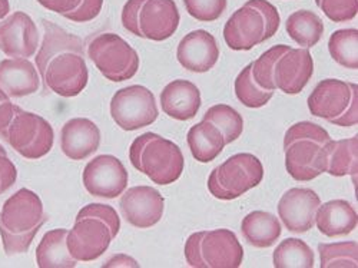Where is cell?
Listing matches in <instances>:
<instances>
[{
	"mask_svg": "<svg viewBox=\"0 0 358 268\" xmlns=\"http://www.w3.org/2000/svg\"><path fill=\"white\" fill-rule=\"evenodd\" d=\"M254 80L266 91L287 95L303 92L314 73V61L308 49L275 45L251 64Z\"/></svg>",
	"mask_w": 358,
	"mask_h": 268,
	"instance_id": "cell-2",
	"label": "cell"
},
{
	"mask_svg": "<svg viewBox=\"0 0 358 268\" xmlns=\"http://www.w3.org/2000/svg\"><path fill=\"white\" fill-rule=\"evenodd\" d=\"M129 160L138 172L158 185H169L184 172L185 158L176 143L154 134L139 135L129 148Z\"/></svg>",
	"mask_w": 358,
	"mask_h": 268,
	"instance_id": "cell-6",
	"label": "cell"
},
{
	"mask_svg": "<svg viewBox=\"0 0 358 268\" xmlns=\"http://www.w3.org/2000/svg\"><path fill=\"white\" fill-rule=\"evenodd\" d=\"M331 143L330 134L314 122L303 121L289 127L284 138L285 168L289 176L308 183L324 174Z\"/></svg>",
	"mask_w": 358,
	"mask_h": 268,
	"instance_id": "cell-3",
	"label": "cell"
},
{
	"mask_svg": "<svg viewBox=\"0 0 358 268\" xmlns=\"http://www.w3.org/2000/svg\"><path fill=\"white\" fill-rule=\"evenodd\" d=\"M102 6H103V0H82V3L76 10L64 15V17L76 23L91 22L99 16Z\"/></svg>",
	"mask_w": 358,
	"mask_h": 268,
	"instance_id": "cell-36",
	"label": "cell"
},
{
	"mask_svg": "<svg viewBox=\"0 0 358 268\" xmlns=\"http://www.w3.org/2000/svg\"><path fill=\"white\" fill-rule=\"evenodd\" d=\"M357 146L358 138L352 136L348 139L333 141L328 153V165L327 171L333 176H345L352 178L354 185L357 184Z\"/></svg>",
	"mask_w": 358,
	"mask_h": 268,
	"instance_id": "cell-28",
	"label": "cell"
},
{
	"mask_svg": "<svg viewBox=\"0 0 358 268\" xmlns=\"http://www.w3.org/2000/svg\"><path fill=\"white\" fill-rule=\"evenodd\" d=\"M264 178V167L252 154H236L214 168L208 178V190L213 197L231 201L258 187Z\"/></svg>",
	"mask_w": 358,
	"mask_h": 268,
	"instance_id": "cell-11",
	"label": "cell"
},
{
	"mask_svg": "<svg viewBox=\"0 0 358 268\" xmlns=\"http://www.w3.org/2000/svg\"><path fill=\"white\" fill-rule=\"evenodd\" d=\"M17 180V169L9 160L5 148L0 145V194L6 192Z\"/></svg>",
	"mask_w": 358,
	"mask_h": 268,
	"instance_id": "cell-37",
	"label": "cell"
},
{
	"mask_svg": "<svg viewBox=\"0 0 358 268\" xmlns=\"http://www.w3.org/2000/svg\"><path fill=\"white\" fill-rule=\"evenodd\" d=\"M278 9L268 0H248L232 13L224 27V39L232 50H251L271 39L280 29Z\"/></svg>",
	"mask_w": 358,
	"mask_h": 268,
	"instance_id": "cell-7",
	"label": "cell"
},
{
	"mask_svg": "<svg viewBox=\"0 0 358 268\" xmlns=\"http://www.w3.org/2000/svg\"><path fill=\"white\" fill-rule=\"evenodd\" d=\"M205 121L213 122L224 135L225 143L229 145L241 136L244 131V119L229 105H215L203 115Z\"/></svg>",
	"mask_w": 358,
	"mask_h": 268,
	"instance_id": "cell-31",
	"label": "cell"
},
{
	"mask_svg": "<svg viewBox=\"0 0 358 268\" xmlns=\"http://www.w3.org/2000/svg\"><path fill=\"white\" fill-rule=\"evenodd\" d=\"M187 141L192 157L202 164L213 162L218 158L227 145L222 132L213 122L205 121V119L189 129Z\"/></svg>",
	"mask_w": 358,
	"mask_h": 268,
	"instance_id": "cell-24",
	"label": "cell"
},
{
	"mask_svg": "<svg viewBox=\"0 0 358 268\" xmlns=\"http://www.w3.org/2000/svg\"><path fill=\"white\" fill-rule=\"evenodd\" d=\"M17 108V105L12 104L10 97L0 89V136H2L8 129Z\"/></svg>",
	"mask_w": 358,
	"mask_h": 268,
	"instance_id": "cell-38",
	"label": "cell"
},
{
	"mask_svg": "<svg viewBox=\"0 0 358 268\" xmlns=\"http://www.w3.org/2000/svg\"><path fill=\"white\" fill-rule=\"evenodd\" d=\"M275 268H313L315 257L310 246L298 238H287L274 251Z\"/></svg>",
	"mask_w": 358,
	"mask_h": 268,
	"instance_id": "cell-29",
	"label": "cell"
},
{
	"mask_svg": "<svg viewBox=\"0 0 358 268\" xmlns=\"http://www.w3.org/2000/svg\"><path fill=\"white\" fill-rule=\"evenodd\" d=\"M39 48V31L32 17L15 12L0 23V50L10 57H32Z\"/></svg>",
	"mask_w": 358,
	"mask_h": 268,
	"instance_id": "cell-18",
	"label": "cell"
},
{
	"mask_svg": "<svg viewBox=\"0 0 358 268\" xmlns=\"http://www.w3.org/2000/svg\"><path fill=\"white\" fill-rule=\"evenodd\" d=\"M358 31L357 29H340L336 31L328 41V50L334 61L347 68L358 69Z\"/></svg>",
	"mask_w": 358,
	"mask_h": 268,
	"instance_id": "cell-30",
	"label": "cell"
},
{
	"mask_svg": "<svg viewBox=\"0 0 358 268\" xmlns=\"http://www.w3.org/2000/svg\"><path fill=\"white\" fill-rule=\"evenodd\" d=\"M235 95L236 99L247 108H262L270 102L274 92L266 91L254 80L250 64L235 79Z\"/></svg>",
	"mask_w": 358,
	"mask_h": 268,
	"instance_id": "cell-32",
	"label": "cell"
},
{
	"mask_svg": "<svg viewBox=\"0 0 358 268\" xmlns=\"http://www.w3.org/2000/svg\"><path fill=\"white\" fill-rule=\"evenodd\" d=\"M122 217L134 227L145 230L157 225L164 217L165 199L152 187H132L119 201Z\"/></svg>",
	"mask_w": 358,
	"mask_h": 268,
	"instance_id": "cell-16",
	"label": "cell"
},
{
	"mask_svg": "<svg viewBox=\"0 0 358 268\" xmlns=\"http://www.w3.org/2000/svg\"><path fill=\"white\" fill-rule=\"evenodd\" d=\"M101 131L87 118H73L68 121L61 132V148L72 161H83L98 151Z\"/></svg>",
	"mask_w": 358,
	"mask_h": 268,
	"instance_id": "cell-20",
	"label": "cell"
},
{
	"mask_svg": "<svg viewBox=\"0 0 358 268\" xmlns=\"http://www.w3.org/2000/svg\"><path fill=\"white\" fill-rule=\"evenodd\" d=\"M315 224L320 232L327 237H343L357 228L358 216L348 201L333 199L318 206Z\"/></svg>",
	"mask_w": 358,
	"mask_h": 268,
	"instance_id": "cell-23",
	"label": "cell"
},
{
	"mask_svg": "<svg viewBox=\"0 0 358 268\" xmlns=\"http://www.w3.org/2000/svg\"><path fill=\"white\" fill-rule=\"evenodd\" d=\"M321 199L310 188H291L278 202V216L285 228L295 234L313 230Z\"/></svg>",
	"mask_w": 358,
	"mask_h": 268,
	"instance_id": "cell-17",
	"label": "cell"
},
{
	"mask_svg": "<svg viewBox=\"0 0 358 268\" xmlns=\"http://www.w3.org/2000/svg\"><path fill=\"white\" fill-rule=\"evenodd\" d=\"M10 12V5L9 0H0V20L8 16V13Z\"/></svg>",
	"mask_w": 358,
	"mask_h": 268,
	"instance_id": "cell-41",
	"label": "cell"
},
{
	"mask_svg": "<svg viewBox=\"0 0 358 268\" xmlns=\"http://www.w3.org/2000/svg\"><path fill=\"white\" fill-rule=\"evenodd\" d=\"M68 230L57 228L46 232L36 248V262L41 268H73L78 265L66 246Z\"/></svg>",
	"mask_w": 358,
	"mask_h": 268,
	"instance_id": "cell-26",
	"label": "cell"
},
{
	"mask_svg": "<svg viewBox=\"0 0 358 268\" xmlns=\"http://www.w3.org/2000/svg\"><path fill=\"white\" fill-rule=\"evenodd\" d=\"M179 10L173 0H128L122 9V24L135 36L162 42L179 26Z\"/></svg>",
	"mask_w": 358,
	"mask_h": 268,
	"instance_id": "cell-8",
	"label": "cell"
},
{
	"mask_svg": "<svg viewBox=\"0 0 358 268\" xmlns=\"http://www.w3.org/2000/svg\"><path fill=\"white\" fill-rule=\"evenodd\" d=\"M162 111L176 121H189L201 108V92L195 83L176 79L168 83L161 92Z\"/></svg>",
	"mask_w": 358,
	"mask_h": 268,
	"instance_id": "cell-22",
	"label": "cell"
},
{
	"mask_svg": "<svg viewBox=\"0 0 358 268\" xmlns=\"http://www.w3.org/2000/svg\"><path fill=\"white\" fill-rule=\"evenodd\" d=\"M119 230L121 220L115 208L106 204H89L78 213L73 228L68 231V250L78 261H95L106 253Z\"/></svg>",
	"mask_w": 358,
	"mask_h": 268,
	"instance_id": "cell-4",
	"label": "cell"
},
{
	"mask_svg": "<svg viewBox=\"0 0 358 268\" xmlns=\"http://www.w3.org/2000/svg\"><path fill=\"white\" fill-rule=\"evenodd\" d=\"M287 34L300 46L310 49L315 46L324 35L321 17L311 10H296L288 16L285 23Z\"/></svg>",
	"mask_w": 358,
	"mask_h": 268,
	"instance_id": "cell-27",
	"label": "cell"
},
{
	"mask_svg": "<svg viewBox=\"0 0 358 268\" xmlns=\"http://www.w3.org/2000/svg\"><path fill=\"white\" fill-rule=\"evenodd\" d=\"M185 258L194 268H238L244 260V248L235 232L220 228L189 235Z\"/></svg>",
	"mask_w": 358,
	"mask_h": 268,
	"instance_id": "cell-9",
	"label": "cell"
},
{
	"mask_svg": "<svg viewBox=\"0 0 358 268\" xmlns=\"http://www.w3.org/2000/svg\"><path fill=\"white\" fill-rule=\"evenodd\" d=\"M41 86L35 65L23 57L0 62V89L10 98H23L38 92Z\"/></svg>",
	"mask_w": 358,
	"mask_h": 268,
	"instance_id": "cell-21",
	"label": "cell"
},
{
	"mask_svg": "<svg viewBox=\"0 0 358 268\" xmlns=\"http://www.w3.org/2000/svg\"><path fill=\"white\" fill-rule=\"evenodd\" d=\"M187 12L199 22L218 20L227 9V0H184Z\"/></svg>",
	"mask_w": 358,
	"mask_h": 268,
	"instance_id": "cell-35",
	"label": "cell"
},
{
	"mask_svg": "<svg viewBox=\"0 0 358 268\" xmlns=\"http://www.w3.org/2000/svg\"><path fill=\"white\" fill-rule=\"evenodd\" d=\"M87 56L112 82L132 79L139 69L138 52L116 34H101L87 45Z\"/></svg>",
	"mask_w": 358,
	"mask_h": 268,
	"instance_id": "cell-12",
	"label": "cell"
},
{
	"mask_svg": "<svg viewBox=\"0 0 358 268\" xmlns=\"http://www.w3.org/2000/svg\"><path fill=\"white\" fill-rule=\"evenodd\" d=\"M241 232L245 241L255 248H270L281 237L282 228L271 213L252 211L241 223Z\"/></svg>",
	"mask_w": 358,
	"mask_h": 268,
	"instance_id": "cell-25",
	"label": "cell"
},
{
	"mask_svg": "<svg viewBox=\"0 0 358 268\" xmlns=\"http://www.w3.org/2000/svg\"><path fill=\"white\" fill-rule=\"evenodd\" d=\"M103 267L105 268H109V267H139V264L134 258H131L125 254H119V255L112 257Z\"/></svg>",
	"mask_w": 358,
	"mask_h": 268,
	"instance_id": "cell-40",
	"label": "cell"
},
{
	"mask_svg": "<svg viewBox=\"0 0 358 268\" xmlns=\"http://www.w3.org/2000/svg\"><path fill=\"white\" fill-rule=\"evenodd\" d=\"M176 57L184 69L195 73H205L217 65L220 46L210 32L198 29V31L185 35L179 42Z\"/></svg>",
	"mask_w": 358,
	"mask_h": 268,
	"instance_id": "cell-19",
	"label": "cell"
},
{
	"mask_svg": "<svg viewBox=\"0 0 358 268\" xmlns=\"http://www.w3.org/2000/svg\"><path fill=\"white\" fill-rule=\"evenodd\" d=\"M311 115L337 127H357L358 86L340 79H324L308 98Z\"/></svg>",
	"mask_w": 358,
	"mask_h": 268,
	"instance_id": "cell-10",
	"label": "cell"
},
{
	"mask_svg": "<svg viewBox=\"0 0 358 268\" xmlns=\"http://www.w3.org/2000/svg\"><path fill=\"white\" fill-rule=\"evenodd\" d=\"M315 3L334 23L350 22L358 13V0H315Z\"/></svg>",
	"mask_w": 358,
	"mask_h": 268,
	"instance_id": "cell-34",
	"label": "cell"
},
{
	"mask_svg": "<svg viewBox=\"0 0 358 268\" xmlns=\"http://www.w3.org/2000/svg\"><path fill=\"white\" fill-rule=\"evenodd\" d=\"M110 115L124 131H136L152 125L159 115L154 94L142 85L119 89L110 101Z\"/></svg>",
	"mask_w": 358,
	"mask_h": 268,
	"instance_id": "cell-14",
	"label": "cell"
},
{
	"mask_svg": "<svg viewBox=\"0 0 358 268\" xmlns=\"http://www.w3.org/2000/svg\"><path fill=\"white\" fill-rule=\"evenodd\" d=\"M82 0H46V2L41 3L43 8H46L50 12L59 13V15H66L79 8Z\"/></svg>",
	"mask_w": 358,
	"mask_h": 268,
	"instance_id": "cell-39",
	"label": "cell"
},
{
	"mask_svg": "<svg viewBox=\"0 0 358 268\" xmlns=\"http://www.w3.org/2000/svg\"><path fill=\"white\" fill-rule=\"evenodd\" d=\"M48 221L39 195L27 188L15 192L0 211V237L8 255L27 253Z\"/></svg>",
	"mask_w": 358,
	"mask_h": 268,
	"instance_id": "cell-5",
	"label": "cell"
},
{
	"mask_svg": "<svg viewBox=\"0 0 358 268\" xmlns=\"http://www.w3.org/2000/svg\"><path fill=\"white\" fill-rule=\"evenodd\" d=\"M42 27L36 66L45 89L64 98L78 97L89 79L82 41L50 20H42Z\"/></svg>",
	"mask_w": 358,
	"mask_h": 268,
	"instance_id": "cell-1",
	"label": "cell"
},
{
	"mask_svg": "<svg viewBox=\"0 0 358 268\" xmlns=\"http://www.w3.org/2000/svg\"><path fill=\"white\" fill-rule=\"evenodd\" d=\"M320 267L321 268H357L358 247L354 241L320 244Z\"/></svg>",
	"mask_w": 358,
	"mask_h": 268,
	"instance_id": "cell-33",
	"label": "cell"
},
{
	"mask_svg": "<svg viewBox=\"0 0 358 268\" xmlns=\"http://www.w3.org/2000/svg\"><path fill=\"white\" fill-rule=\"evenodd\" d=\"M38 2H39V3H43V2H46V0H38Z\"/></svg>",
	"mask_w": 358,
	"mask_h": 268,
	"instance_id": "cell-42",
	"label": "cell"
},
{
	"mask_svg": "<svg viewBox=\"0 0 358 268\" xmlns=\"http://www.w3.org/2000/svg\"><path fill=\"white\" fill-rule=\"evenodd\" d=\"M2 138L23 158L39 160L50 153L55 134L45 118L17 108Z\"/></svg>",
	"mask_w": 358,
	"mask_h": 268,
	"instance_id": "cell-13",
	"label": "cell"
},
{
	"mask_svg": "<svg viewBox=\"0 0 358 268\" xmlns=\"http://www.w3.org/2000/svg\"><path fill=\"white\" fill-rule=\"evenodd\" d=\"M82 178L89 194L106 199L122 195L129 180L127 168L113 155H99L87 162Z\"/></svg>",
	"mask_w": 358,
	"mask_h": 268,
	"instance_id": "cell-15",
	"label": "cell"
}]
</instances>
